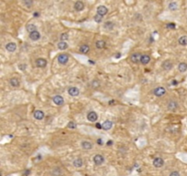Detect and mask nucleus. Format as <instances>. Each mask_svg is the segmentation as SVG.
I'll return each instance as SVG.
<instances>
[{
    "mask_svg": "<svg viewBox=\"0 0 187 176\" xmlns=\"http://www.w3.org/2000/svg\"><path fill=\"white\" fill-rule=\"evenodd\" d=\"M69 59H70V56L66 53H61V54L59 55L58 57V62H59V64H62V65H65V64L68 63L69 62Z\"/></svg>",
    "mask_w": 187,
    "mask_h": 176,
    "instance_id": "1",
    "label": "nucleus"
},
{
    "mask_svg": "<svg viewBox=\"0 0 187 176\" xmlns=\"http://www.w3.org/2000/svg\"><path fill=\"white\" fill-rule=\"evenodd\" d=\"M165 93H166L165 88L163 87V86H158V87L154 88V90H153V95L158 97L163 96V95H165Z\"/></svg>",
    "mask_w": 187,
    "mask_h": 176,
    "instance_id": "2",
    "label": "nucleus"
},
{
    "mask_svg": "<svg viewBox=\"0 0 187 176\" xmlns=\"http://www.w3.org/2000/svg\"><path fill=\"white\" fill-rule=\"evenodd\" d=\"M68 93L70 96H78L79 95V89L76 86H71V87L69 88Z\"/></svg>",
    "mask_w": 187,
    "mask_h": 176,
    "instance_id": "3",
    "label": "nucleus"
},
{
    "mask_svg": "<svg viewBox=\"0 0 187 176\" xmlns=\"http://www.w3.org/2000/svg\"><path fill=\"white\" fill-rule=\"evenodd\" d=\"M141 54L138 52L133 53V54L131 55V57H130L131 62H133V63H137V62H141Z\"/></svg>",
    "mask_w": 187,
    "mask_h": 176,
    "instance_id": "4",
    "label": "nucleus"
},
{
    "mask_svg": "<svg viewBox=\"0 0 187 176\" xmlns=\"http://www.w3.org/2000/svg\"><path fill=\"white\" fill-rule=\"evenodd\" d=\"M87 119L89 122H95L98 119V114L94 111H90V112L88 113L87 115Z\"/></svg>",
    "mask_w": 187,
    "mask_h": 176,
    "instance_id": "5",
    "label": "nucleus"
},
{
    "mask_svg": "<svg viewBox=\"0 0 187 176\" xmlns=\"http://www.w3.org/2000/svg\"><path fill=\"white\" fill-rule=\"evenodd\" d=\"M93 161L96 165H101L104 162V157L100 154H97L93 157Z\"/></svg>",
    "mask_w": 187,
    "mask_h": 176,
    "instance_id": "6",
    "label": "nucleus"
},
{
    "mask_svg": "<svg viewBox=\"0 0 187 176\" xmlns=\"http://www.w3.org/2000/svg\"><path fill=\"white\" fill-rule=\"evenodd\" d=\"M53 103L57 106H62L64 104V98L61 95H55L52 98Z\"/></svg>",
    "mask_w": 187,
    "mask_h": 176,
    "instance_id": "7",
    "label": "nucleus"
},
{
    "mask_svg": "<svg viewBox=\"0 0 187 176\" xmlns=\"http://www.w3.org/2000/svg\"><path fill=\"white\" fill-rule=\"evenodd\" d=\"M47 64H48V62H47L46 59H44V58H38V59L36 61V65L37 67L38 68H44V67H46Z\"/></svg>",
    "mask_w": 187,
    "mask_h": 176,
    "instance_id": "8",
    "label": "nucleus"
},
{
    "mask_svg": "<svg viewBox=\"0 0 187 176\" xmlns=\"http://www.w3.org/2000/svg\"><path fill=\"white\" fill-rule=\"evenodd\" d=\"M152 163H153V166H154V167L161 168V167H163V164H164V161H163V160L162 158L157 157V158H155L154 160H153Z\"/></svg>",
    "mask_w": 187,
    "mask_h": 176,
    "instance_id": "9",
    "label": "nucleus"
},
{
    "mask_svg": "<svg viewBox=\"0 0 187 176\" xmlns=\"http://www.w3.org/2000/svg\"><path fill=\"white\" fill-rule=\"evenodd\" d=\"M162 67H163V70L165 71H170L172 70V67H173V64L171 61H165V62H163V64H162Z\"/></svg>",
    "mask_w": 187,
    "mask_h": 176,
    "instance_id": "10",
    "label": "nucleus"
},
{
    "mask_svg": "<svg viewBox=\"0 0 187 176\" xmlns=\"http://www.w3.org/2000/svg\"><path fill=\"white\" fill-rule=\"evenodd\" d=\"M6 49H7V51H9V52H14L17 50V44L15 42H8L6 45Z\"/></svg>",
    "mask_w": 187,
    "mask_h": 176,
    "instance_id": "11",
    "label": "nucleus"
},
{
    "mask_svg": "<svg viewBox=\"0 0 187 176\" xmlns=\"http://www.w3.org/2000/svg\"><path fill=\"white\" fill-rule=\"evenodd\" d=\"M107 13H108V8L105 6H100V7H98V8H97V14L104 17Z\"/></svg>",
    "mask_w": 187,
    "mask_h": 176,
    "instance_id": "12",
    "label": "nucleus"
},
{
    "mask_svg": "<svg viewBox=\"0 0 187 176\" xmlns=\"http://www.w3.org/2000/svg\"><path fill=\"white\" fill-rule=\"evenodd\" d=\"M177 107H178V104H177L176 101H170L169 103H168L167 105V108L168 110H170V111H175V110L177 109Z\"/></svg>",
    "mask_w": 187,
    "mask_h": 176,
    "instance_id": "13",
    "label": "nucleus"
},
{
    "mask_svg": "<svg viewBox=\"0 0 187 176\" xmlns=\"http://www.w3.org/2000/svg\"><path fill=\"white\" fill-rule=\"evenodd\" d=\"M29 39L33 41H37L40 39V33L38 31H35V32L29 33Z\"/></svg>",
    "mask_w": 187,
    "mask_h": 176,
    "instance_id": "14",
    "label": "nucleus"
},
{
    "mask_svg": "<svg viewBox=\"0 0 187 176\" xmlns=\"http://www.w3.org/2000/svg\"><path fill=\"white\" fill-rule=\"evenodd\" d=\"M45 117V114H44L43 111L41 110H36L35 112H34V117L37 120H42Z\"/></svg>",
    "mask_w": 187,
    "mask_h": 176,
    "instance_id": "15",
    "label": "nucleus"
},
{
    "mask_svg": "<svg viewBox=\"0 0 187 176\" xmlns=\"http://www.w3.org/2000/svg\"><path fill=\"white\" fill-rule=\"evenodd\" d=\"M85 7V5L82 1H77L74 4V8L76 11H82Z\"/></svg>",
    "mask_w": 187,
    "mask_h": 176,
    "instance_id": "16",
    "label": "nucleus"
},
{
    "mask_svg": "<svg viewBox=\"0 0 187 176\" xmlns=\"http://www.w3.org/2000/svg\"><path fill=\"white\" fill-rule=\"evenodd\" d=\"M81 147H82V149H84V150H91L92 147H93V145H92L91 142H89V141L88 140H84L81 142Z\"/></svg>",
    "mask_w": 187,
    "mask_h": 176,
    "instance_id": "17",
    "label": "nucleus"
},
{
    "mask_svg": "<svg viewBox=\"0 0 187 176\" xmlns=\"http://www.w3.org/2000/svg\"><path fill=\"white\" fill-rule=\"evenodd\" d=\"M151 61V57H150V55L148 54H143V55H141V62L143 65H146V64H148L149 62H150Z\"/></svg>",
    "mask_w": 187,
    "mask_h": 176,
    "instance_id": "18",
    "label": "nucleus"
},
{
    "mask_svg": "<svg viewBox=\"0 0 187 176\" xmlns=\"http://www.w3.org/2000/svg\"><path fill=\"white\" fill-rule=\"evenodd\" d=\"M112 126H113V123L111 121L106 120L102 123V128L104 130H110L111 128H112Z\"/></svg>",
    "mask_w": 187,
    "mask_h": 176,
    "instance_id": "19",
    "label": "nucleus"
},
{
    "mask_svg": "<svg viewBox=\"0 0 187 176\" xmlns=\"http://www.w3.org/2000/svg\"><path fill=\"white\" fill-rule=\"evenodd\" d=\"M79 51L83 54H86L89 51V46L87 44H82L81 47H79Z\"/></svg>",
    "mask_w": 187,
    "mask_h": 176,
    "instance_id": "20",
    "label": "nucleus"
},
{
    "mask_svg": "<svg viewBox=\"0 0 187 176\" xmlns=\"http://www.w3.org/2000/svg\"><path fill=\"white\" fill-rule=\"evenodd\" d=\"M9 84H10L11 86H13V87H18L20 83L18 78H11L10 81H9Z\"/></svg>",
    "mask_w": 187,
    "mask_h": 176,
    "instance_id": "21",
    "label": "nucleus"
},
{
    "mask_svg": "<svg viewBox=\"0 0 187 176\" xmlns=\"http://www.w3.org/2000/svg\"><path fill=\"white\" fill-rule=\"evenodd\" d=\"M68 47H69V44H68L66 41H59V43H58V48H59V50H61V51L67 50Z\"/></svg>",
    "mask_w": 187,
    "mask_h": 176,
    "instance_id": "22",
    "label": "nucleus"
},
{
    "mask_svg": "<svg viewBox=\"0 0 187 176\" xmlns=\"http://www.w3.org/2000/svg\"><path fill=\"white\" fill-rule=\"evenodd\" d=\"M178 70L181 73H184L187 71V63L186 62H181L178 65Z\"/></svg>",
    "mask_w": 187,
    "mask_h": 176,
    "instance_id": "23",
    "label": "nucleus"
},
{
    "mask_svg": "<svg viewBox=\"0 0 187 176\" xmlns=\"http://www.w3.org/2000/svg\"><path fill=\"white\" fill-rule=\"evenodd\" d=\"M178 42L180 45H182V46H186L187 45V35L182 36V37L179 38Z\"/></svg>",
    "mask_w": 187,
    "mask_h": 176,
    "instance_id": "24",
    "label": "nucleus"
},
{
    "mask_svg": "<svg viewBox=\"0 0 187 176\" xmlns=\"http://www.w3.org/2000/svg\"><path fill=\"white\" fill-rule=\"evenodd\" d=\"M96 47H97V49H103L105 46H106V42L104 41V40H97L95 43Z\"/></svg>",
    "mask_w": 187,
    "mask_h": 176,
    "instance_id": "25",
    "label": "nucleus"
},
{
    "mask_svg": "<svg viewBox=\"0 0 187 176\" xmlns=\"http://www.w3.org/2000/svg\"><path fill=\"white\" fill-rule=\"evenodd\" d=\"M73 165H74L75 167L76 168H81L82 167V165H83V161L81 159H76V160H74L73 161Z\"/></svg>",
    "mask_w": 187,
    "mask_h": 176,
    "instance_id": "26",
    "label": "nucleus"
},
{
    "mask_svg": "<svg viewBox=\"0 0 187 176\" xmlns=\"http://www.w3.org/2000/svg\"><path fill=\"white\" fill-rule=\"evenodd\" d=\"M26 30H28L29 33L35 32V31H37V27H36L34 24H29L26 26Z\"/></svg>",
    "mask_w": 187,
    "mask_h": 176,
    "instance_id": "27",
    "label": "nucleus"
},
{
    "mask_svg": "<svg viewBox=\"0 0 187 176\" xmlns=\"http://www.w3.org/2000/svg\"><path fill=\"white\" fill-rule=\"evenodd\" d=\"M104 28L107 29H109V30H111V29H113V28H114V23L111 21H107L104 24Z\"/></svg>",
    "mask_w": 187,
    "mask_h": 176,
    "instance_id": "28",
    "label": "nucleus"
},
{
    "mask_svg": "<svg viewBox=\"0 0 187 176\" xmlns=\"http://www.w3.org/2000/svg\"><path fill=\"white\" fill-rule=\"evenodd\" d=\"M177 7H178V6H177V3H175V2H171L169 4V9L171 11H175L177 9Z\"/></svg>",
    "mask_w": 187,
    "mask_h": 176,
    "instance_id": "29",
    "label": "nucleus"
},
{
    "mask_svg": "<svg viewBox=\"0 0 187 176\" xmlns=\"http://www.w3.org/2000/svg\"><path fill=\"white\" fill-rule=\"evenodd\" d=\"M102 18H103L102 16L99 15V14H97V15L94 16V20H95V22H97V23H100V22H102Z\"/></svg>",
    "mask_w": 187,
    "mask_h": 176,
    "instance_id": "30",
    "label": "nucleus"
},
{
    "mask_svg": "<svg viewBox=\"0 0 187 176\" xmlns=\"http://www.w3.org/2000/svg\"><path fill=\"white\" fill-rule=\"evenodd\" d=\"M69 39V34L68 33H62L60 35V41H66Z\"/></svg>",
    "mask_w": 187,
    "mask_h": 176,
    "instance_id": "31",
    "label": "nucleus"
},
{
    "mask_svg": "<svg viewBox=\"0 0 187 176\" xmlns=\"http://www.w3.org/2000/svg\"><path fill=\"white\" fill-rule=\"evenodd\" d=\"M76 124L73 122V121H70V122H69V124H68V128H76Z\"/></svg>",
    "mask_w": 187,
    "mask_h": 176,
    "instance_id": "32",
    "label": "nucleus"
},
{
    "mask_svg": "<svg viewBox=\"0 0 187 176\" xmlns=\"http://www.w3.org/2000/svg\"><path fill=\"white\" fill-rule=\"evenodd\" d=\"M91 85L93 88H98L99 86H100V83H99V81H97V80H94V81L92 82Z\"/></svg>",
    "mask_w": 187,
    "mask_h": 176,
    "instance_id": "33",
    "label": "nucleus"
},
{
    "mask_svg": "<svg viewBox=\"0 0 187 176\" xmlns=\"http://www.w3.org/2000/svg\"><path fill=\"white\" fill-rule=\"evenodd\" d=\"M167 29H175V24H173V23H169V24H167Z\"/></svg>",
    "mask_w": 187,
    "mask_h": 176,
    "instance_id": "34",
    "label": "nucleus"
},
{
    "mask_svg": "<svg viewBox=\"0 0 187 176\" xmlns=\"http://www.w3.org/2000/svg\"><path fill=\"white\" fill-rule=\"evenodd\" d=\"M169 176H180V173H179L177 171H174V172H172L170 173Z\"/></svg>",
    "mask_w": 187,
    "mask_h": 176,
    "instance_id": "35",
    "label": "nucleus"
},
{
    "mask_svg": "<svg viewBox=\"0 0 187 176\" xmlns=\"http://www.w3.org/2000/svg\"><path fill=\"white\" fill-rule=\"evenodd\" d=\"M23 4L26 5V6H28V7H29V6H31V5L33 4V2H32V1H29V2H28V1H25V2H23Z\"/></svg>",
    "mask_w": 187,
    "mask_h": 176,
    "instance_id": "36",
    "label": "nucleus"
},
{
    "mask_svg": "<svg viewBox=\"0 0 187 176\" xmlns=\"http://www.w3.org/2000/svg\"><path fill=\"white\" fill-rule=\"evenodd\" d=\"M26 68V64H19V69L20 70H24Z\"/></svg>",
    "mask_w": 187,
    "mask_h": 176,
    "instance_id": "37",
    "label": "nucleus"
},
{
    "mask_svg": "<svg viewBox=\"0 0 187 176\" xmlns=\"http://www.w3.org/2000/svg\"><path fill=\"white\" fill-rule=\"evenodd\" d=\"M96 128H102V125L100 123H96Z\"/></svg>",
    "mask_w": 187,
    "mask_h": 176,
    "instance_id": "38",
    "label": "nucleus"
},
{
    "mask_svg": "<svg viewBox=\"0 0 187 176\" xmlns=\"http://www.w3.org/2000/svg\"><path fill=\"white\" fill-rule=\"evenodd\" d=\"M98 143H99V144H100V145H102V144H103L102 139H98Z\"/></svg>",
    "mask_w": 187,
    "mask_h": 176,
    "instance_id": "39",
    "label": "nucleus"
},
{
    "mask_svg": "<svg viewBox=\"0 0 187 176\" xmlns=\"http://www.w3.org/2000/svg\"><path fill=\"white\" fill-rule=\"evenodd\" d=\"M33 16H34L35 18H36V17H39V13H38V12H35V13L33 14Z\"/></svg>",
    "mask_w": 187,
    "mask_h": 176,
    "instance_id": "40",
    "label": "nucleus"
},
{
    "mask_svg": "<svg viewBox=\"0 0 187 176\" xmlns=\"http://www.w3.org/2000/svg\"><path fill=\"white\" fill-rule=\"evenodd\" d=\"M111 144H112V141H111V140H109L108 142H107V145H108V146L111 145Z\"/></svg>",
    "mask_w": 187,
    "mask_h": 176,
    "instance_id": "41",
    "label": "nucleus"
},
{
    "mask_svg": "<svg viewBox=\"0 0 187 176\" xmlns=\"http://www.w3.org/2000/svg\"><path fill=\"white\" fill-rule=\"evenodd\" d=\"M28 173H30V171H26V172H25V174H24V176H26L28 175Z\"/></svg>",
    "mask_w": 187,
    "mask_h": 176,
    "instance_id": "42",
    "label": "nucleus"
},
{
    "mask_svg": "<svg viewBox=\"0 0 187 176\" xmlns=\"http://www.w3.org/2000/svg\"><path fill=\"white\" fill-rule=\"evenodd\" d=\"M172 84H177V82H176V80H173V82H172Z\"/></svg>",
    "mask_w": 187,
    "mask_h": 176,
    "instance_id": "43",
    "label": "nucleus"
},
{
    "mask_svg": "<svg viewBox=\"0 0 187 176\" xmlns=\"http://www.w3.org/2000/svg\"><path fill=\"white\" fill-rule=\"evenodd\" d=\"M116 58H119V57H121V54L120 53H119V54H116V56H115Z\"/></svg>",
    "mask_w": 187,
    "mask_h": 176,
    "instance_id": "44",
    "label": "nucleus"
}]
</instances>
